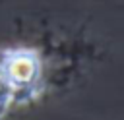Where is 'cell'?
I'll use <instances>...</instances> for the list:
<instances>
[{"mask_svg": "<svg viewBox=\"0 0 124 120\" xmlns=\"http://www.w3.org/2000/svg\"><path fill=\"white\" fill-rule=\"evenodd\" d=\"M0 74L14 91V105L25 106L45 91V66L39 50L29 46L0 48Z\"/></svg>", "mask_w": 124, "mask_h": 120, "instance_id": "1", "label": "cell"}, {"mask_svg": "<svg viewBox=\"0 0 124 120\" xmlns=\"http://www.w3.org/2000/svg\"><path fill=\"white\" fill-rule=\"evenodd\" d=\"M12 105H14V91H12L10 83L4 79V75L0 74V120L8 114Z\"/></svg>", "mask_w": 124, "mask_h": 120, "instance_id": "2", "label": "cell"}]
</instances>
